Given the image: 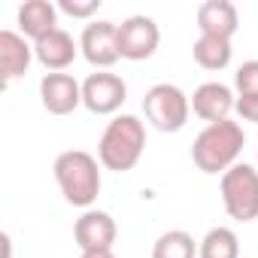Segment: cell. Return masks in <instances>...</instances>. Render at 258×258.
<instances>
[{"label":"cell","instance_id":"cell-21","mask_svg":"<svg viewBox=\"0 0 258 258\" xmlns=\"http://www.w3.org/2000/svg\"><path fill=\"white\" fill-rule=\"evenodd\" d=\"M237 112L243 121H255L258 124V94H240L237 97Z\"/></svg>","mask_w":258,"mask_h":258},{"label":"cell","instance_id":"cell-19","mask_svg":"<svg viewBox=\"0 0 258 258\" xmlns=\"http://www.w3.org/2000/svg\"><path fill=\"white\" fill-rule=\"evenodd\" d=\"M234 85H237V97L240 94H258V61H246L234 73Z\"/></svg>","mask_w":258,"mask_h":258},{"label":"cell","instance_id":"cell-7","mask_svg":"<svg viewBox=\"0 0 258 258\" xmlns=\"http://www.w3.org/2000/svg\"><path fill=\"white\" fill-rule=\"evenodd\" d=\"M161 31L149 16H131L118 25V55L124 61H146L155 55Z\"/></svg>","mask_w":258,"mask_h":258},{"label":"cell","instance_id":"cell-11","mask_svg":"<svg viewBox=\"0 0 258 258\" xmlns=\"http://www.w3.org/2000/svg\"><path fill=\"white\" fill-rule=\"evenodd\" d=\"M234 109H237V97L225 82H204L191 94V112L204 118L207 124L225 121Z\"/></svg>","mask_w":258,"mask_h":258},{"label":"cell","instance_id":"cell-16","mask_svg":"<svg viewBox=\"0 0 258 258\" xmlns=\"http://www.w3.org/2000/svg\"><path fill=\"white\" fill-rule=\"evenodd\" d=\"M191 55H195V61H198L204 70H225V67L231 64V58H234V49H231V40L198 37Z\"/></svg>","mask_w":258,"mask_h":258},{"label":"cell","instance_id":"cell-9","mask_svg":"<svg viewBox=\"0 0 258 258\" xmlns=\"http://www.w3.org/2000/svg\"><path fill=\"white\" fill-rule=\"evenodd\" d=\"M40 100L52 115H70L82 103V82L70 73H46L40 79Z\"/></svg>","mask_w":258,"mask_h":258},{"label":"cell","instance_id":"cell-13","mask_svg":"<svg viewBox=\"0 0 258 258\" xmlns=\"http://www.w3.org/2000/svg\"><path fill=\"white\" fill-rule=\"evenodd\" d=\"M34 55H37V61L46 67V70H52V73H64L70 64H73V58L79 55V43L67 34V31H52L49 37H43V40H37L34 43Z\"/></svg>","mask_w":258,"mask_h":258},{"label":"cell","instance_id":"cell-3","mask_svg":"<svg viewBox=\"0 0 258 258\" xmlns=\"http://www.w3.org/2000/svg\"><path fill=\"white\" fill-rule=\"evenodd\" d=\"M55 179L67 204L91 210L100 195V161L85 149H70L55 158Z\"/></svg>","mask_w":258,"mask_h":258},{"label":"cell","instance_id":"cell-20","mask_svg":"<svg viewBox=\"0 0 258 258\" xmlns=\"http://www.w3.org/2000/svg\"><path fill=\"white\" fill-rule=\"evenodd\" d=\"M58 10L67 13L70 19H91L100 10V0H61Z\"/></svg>","mask_w":258,"mask_h":258},{"label":"cell","instance_id":"cell-17","mask_svg":"<svg viewBox=\"0 0 258 258\" xmlns=\"http://www.w3.org/2000/svg\"><path fill=\"white\" fill-rule=\"evenodd\" d=\"M198 258H240V240L231 228H210L198 243Z\"/></svg>","mask_w":258,"mask_h":258},{"label":"cell","instance_id":"cell-5","mask_svg":"<svg viewBox=\"0 0 258 258\" xmlns=\"http://www.w3.org/2000/svg\"><path fill=\"white\" fill-rule=\"evenodd\" d=\"M225 213L237 222L258 219V170L252 164H234L219 182Z\"/></svg>","mask_w":258,"mask_h":258},{"label":"cell","instance_id":"cell-4","mask_svg":"<svg viewBox=\"0 0 258 258\" xmlns=\"http://www.w3.org/2000/svg\"><path fill=\"white\" fill-rule=\"evenodd\" d=\"M143 112L149 118L152 127L170 134V131H182L188 115H191V97L170 82H158L146 91L143 97Z\"/></svg>","mask_w":258,"mask_h":258},{"label":"cell","instance_id":"cell-2","mask_svg":"<svg viewBox=\"0 0 258 258\" xmlns=\"http://www.w3.org/2000/svg\"><path fill=\"white\" fill-rule=\"evenodd\" d=\"M146 149V124L137 115H115L97 143V161L106 170L127 173L134 170Z\"/></svg>","mask_w":258,"mask_h":258},{"label":"cell","instance_id":"cell-15","mask_svg":"<svg viewBox=\"0 0 258 258\" xmlns=\"http://www.w3.org/2000/svg\"><path fill=\"white\" fill-rule=\"evenodd\" d=\"M19 28L22 37H31L34 43L58 31V7L49 0H25L19 7Z\"/></svg>","mask_w":258,"mask_h":258},{"label":"cell","instance_id":"cell-22","mask_svg":"<svg viewBox=\"0 0 258 258\" xmlns=\"http://www.w3.org/2000/svg\"><path fill=\"white\" fill-rule=\"evenodd\" d=\"M79 258H115V255H112V249H88Z\"/></svg>","mask_w":258,"mask_h":258},{"label":"cell","instance_id":"cell-18","mask_svg":"<svg viewBox=\"0 0 258 258\" xmlns=\"http://www.w3.org/2000/svg\"><path fill=\"white\" fill-rule=\"evenodd\" d=\"M195 255H198V243L182 228L164 231L152 246V258H195Z\"/></svg>","mask_w":258,"mask_h":258},{"label":"cell","instance_id":"cell-12","mask_svg":"<svg viewBox=\"0 0 258 258\" xmlns=\"http://www.w3.org/2000/svg\"><path fill=\"white\" fill-rule=\"evenodd\" d=\"M198 28H201V37L231 40L240 28L237 7L231 0H204L198 7Z\"/></svg>","mask_w":258,"mask_h":258},{"label":"cell","instance_id":"cell-10","mask_svg":"<svg viewBox=\"0 0 258 258\" xmlns=\"http://www.w3.org/2000/svg\"><path fill=\"white\" fill-rule=\"evenodd\" d=\"M115 234H118L115 219L106 210H85L73 225V240H76V246L82 252H88V249H112Z\"/></svg>","mask_w":258,"mask_h":258},{"label":"cell","instance_id":"cell-14","mask_svg":"<svg viewBox=\"0 0 258 258\" xmlns=\"http://www.w3.org/2000/svg\"><path fill=\"white\" fill-rule=\"evenodd\" d=\"M31 58H37V55L28 46V37H22L16 31H0V76H4L7 85L28 73Z\"/></svg>","mask_w":258,"mask_h":258},{"label":"cell","instance_id":"cell-6","mask_svg":"<svg viewBox=\"0 0 258 258\" xmlns=\"http://www.w3.org/2000/svg\"><path fill=\"white\" fill-rule=\"evenodd\" d=\"M127 100V85L121 76L97 70L91 76H85L82 82V106L94 115H112L121 109V103Z\"/></svg>","mask_w":258,"mask_h":258},{"label":"cell","instance_id":"cell-8","mask_svg":"<svg viewBox=\"0 0 258 258\" xmlns=\"http://www.w3.org/2000/svg\"><path fill=\"white\" fill-rule=\"evenodd\" d=\"M79 52L82 58L97 67V70H109L121 55H118V25L112 22H91L85 25L82 37H79Z\"/></svg>","mask_w":258,"mask_h":258},{"label":"cell","instance_id":"cell-1","mask_svg":"<svg viewBox=\"0 0 258 258\" xmlns=\"http://www.w3.org/2000/svg\"><path fill=\"white\" fill-rule=\"evenodd\" d=\"M243 143H246V134L243 127L231 118L225 121H216V124H207L204 131L195 137V146H191V161L198 164L201 173L207 176H216V173H228L240 152H243Z\"/></svg>","mask_w":258,"mask_h":258}]
</instances>
